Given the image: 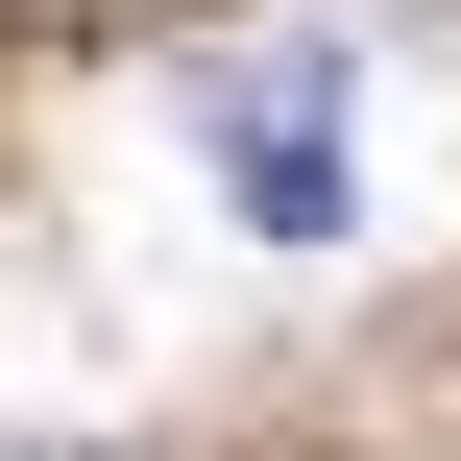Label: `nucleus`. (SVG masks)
Masks as SVG:
<instances>
[{"mask_svg":"<svg viewBox=\"0 0 461 461\" xmlns=\"http://www.w3.org/2000/svg\"><path fill=\"white\" fill-rule=\"evenodd\" d=\"M194 122H219V194H243L267 243H340V219H365V49L292 24V49H243Z\"/></svg>","mask_w":461,"mask_h":461,"instance_id":"f257e3e1","label":"nucleus"}]
</instances>
